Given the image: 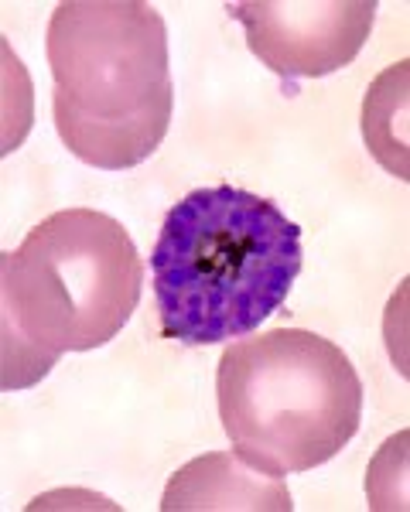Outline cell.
<instances>
[{"instance_id":"2","label":"cell","mask_w":410,"mask_h":512,"mask_svg":"<svg viewBox=\"0 0 410 512\" xmlns=\"http://www.w3.org/2000/svg\"><path fill=\"white\" fill-rule=\"evenodd\" d=\"M52 117L72 158L127 171L171 127L168 28L147 0H62L48 21Z\"/></svg>"},{"instance_id":"5","label":"cell","mask_w":410,"mask_h":512,"mask_svg":"<svg viewBox=\"0 0 410 512\" xmlns=\"http://www.w3.org/2000/svg\"><path fill=\"white\" fill-rule=\"evenodd\" d=\"M260 65L281 79H322L346 69L373 31L376 0H243L226 4Z\"/></svg>"},{"instance_id":"3","label":"cell","mask_w":410,"mask_h":512,"mask_svg":"<svg viewBox=\"0 0 410 512\" xmlns=\"http://www.w3.org/2000/svg\"><path fill=\"white\" fill-rule=\"evenodd\" d=\"M144 260L113 216L62 209L0 260L4 390L38 383L65 352L100 349L137 311Z\"/></svg>"},{"instance_id":"6","label":"cell","mask_w":410,"mask_h":512,"mask_svg":"<svg viewBox=\"0 0 410 512\" xmlns=\"http://www.w3.org/2000/svg\"><path fill=\"white\" fill-rule=\"evenodd\" d=\"M291 495L277 478H257L240 454H205L185 465L168 482L161 499L164 512L175 509H287Z\"/></svg>"},{"instance_id":"4","label":"cell","mask_w":410,"mask_h":512,"mask_svg":"<svg viewBox=\"0 0 410 512\" xmlns=\"http://www.w3.org/2000/svg\"><path fill=\"white\" fill-rule=\"evenodd\" d=\"M216 403L236 454L257 472L284 478L325 465L356 437L363 379L328 338L270 328L223 352Z\"/></svg>"},{"instance_id":"7","label":"cell","mask_w":410,"mask_h":512,"mask_svg":"<svg viewBox=\"0 0 410 512\" xmlns=\"http://www.w3.org/2000/svg\"><path fill=\"white\" fill-rule=\"evenodd\" d=\"M407 96V62H397L373 82L363 103V134L376 161L407 181V140L393 134V106Z\"/></svg>"},{"instance_id":"1","label":"cell","mask_w":410,"mask_h":512,"mask_svg":"<svg viewBox=\"0 0 410 512\" xmlns=\"http://www.w3.org/2000/svg\"><path fill=\"white\" fill-rule=\"evenodd\" d=\"M301 260V226L270 198L195 188L164 216L151 250L161 335L182 345L246 338L287 301Z\"/></svg>"}]
</instances>
